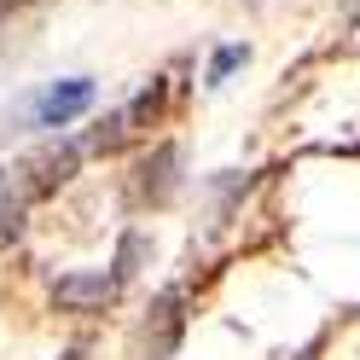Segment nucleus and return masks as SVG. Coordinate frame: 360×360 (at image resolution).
<instances>
[{"label":"nucleus","mask_w":360,"mask_h":360,"mask_svg":"<svg viewBox=\"0 0 360 360\" xmlns=\"http://www.w3.org/2000/svg\"><path fill=\"white\" fill-rule=\"evenodd\" d=\"M94 105H99V82L94 76H58V82L30 87V94L12 105V122H18V134H58V128L82 122Z\"/></svg>","instance_id":"f257e3e1"},{"label":"nucleus","mask_w":360,"mask_h":360,"mask_svg":"<svg viewBox=\"0 0 360 360\" xmlns=\"http://www.w3.org/2000/svg\"><path fill=\"white\" fill-rule=\"evenodd\" d=\"M0 6H24V0H0Z\"/></svg>","instance_id":"1a4fd4ad"},{"label":"nucleus","mask_w":360,"mask_h":360,"mask_svg":"<svg viewBox=\"0 0 360 360\" xmlns=\"http://www.w3.org/2000/svg\"><path fill=\"white\" fill-rule=\"evenodd\" d=\"M64 360H82V349H64Z\"/></svg>","instance_id":"6e6552de"},{"label":"nucleus","mask_w":360,"mask_h":360,"mask_svg":"<svg viewBox=\"0 0 360 360\" xmlns=\"http://www.w3.org/2000/svg\"><path fill=\"white\" fill-rule=\"evenodd\" d=\"M163 99H169V76H151L134 99H122L117 110H105V117L87 128V140H82V151H99V157H110V151H122L140 128H151L157 122V110H163Z\"/></svg>","instance_id":"f03ea898"},{"label":"nucleus","mask_w":360,"mask_h":360,"mask_svg":"<svg viewBox=\"0 0 360 360\" xmlns=\"http://www.w3.org/2000/svg\"><path fill=\"white\" fill-rule=\"evenodd\" d=\"M128 279L117 274V267H76V274H58L53 279V302L64 314H105L110 302H117V290Z\"/></svg>","instance_id":"7ed1b4c3"},{"label":"nucleus","mask_w":360,"mask_h":360,"mask_svg":"<svg viewBox=\"0 0 360 360\" xmlns=\"http://www.w3.org/2000/svg\"><path fill=\"white\" fill-rule=\"evenodd\" d=\"M140 180H134V192H140V204H169L174 186H180V146H157L140 157V169H134Z\"/></svg>","instance_id":"20e7f679"},{"label":"nucleus","mask_w":360,"mask_h":360,"mask_svg":"<svg viewBox=\"0 0 360 360\" xmlns=\"http://www.w3.org/2000/svg\"><path fill=\"white\" fill-rule=\"evenodd\" d=\"M244 64H250V47L244 41H221V47L210 53V70H204V87H227Z\"/></svg>","instance_id":"423d86ee"},{"label":"nucleus","mask_w":360,"mask_h":360,"mask_svg":"<svg viewBox=\"0 0 360 360\" xmlns=\"http://www.w3.org/2000/svg\"><path fill=\"white\" fill-rule=\"evenodd\" d=\"M35 204V192H30V174L24 169H0V244L24 233V215Z\"/></svg>","instance_id":"39448f33"},{"label":"nucleus","mask_w":360,"mask_h":360,"mask_svg":"<svg viewBox=\"0 0 360 360\" xmlns=\"http://www.w3.org/2000/svg\"><path fill=\"white\" fill-rule=\"evenodd\" d=\"M297 360H320V349H302V354H297Z\"/></svg>","instance_id":"0eeeda50"}]
</instances>
